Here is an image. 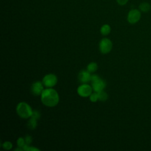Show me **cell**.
Wrapping results in <instances>:
<instances>
[{"instance_id":"6da1fadb","label":"cell","mask_w":151,"mask_h":151,"mask_svg":"<svg viewBox=\"0 0 151 151\" xmlns=\"http://www.w3.org/2000/svg\"><path fill=\"white\" fill-rule=\"evenodd\" d=\"M42 103L48 107H54L59 101V96L57 91L53 88H47L41 94Z\"/></svg>"},{"instance_id":"7a4b0ae2","label":"cell","mask_w":151,"mask_h":151,"mask_svg":"<svg viewBox=\"0 0 151 151\" xmlns=\"http://www.w3.org/2000/svg\"><path fill=\"white\" fill-rule=\"evenodd\" d=\"M16 111L18 115L23 119L31 117L32 114V110L28 104L25 102H21L17 106Z\"/></svg>"},{"instance_id":"3957f363","label":"cell","mask_w":151,"mask_h":151,"mask_svg":"<svg viewBox=\"0 0 151 151\" xmlns=\"http://www.w3.org/2000/svg\"><path fill=\"white\" fill-rule=\"evenodd\" d=\"M90 81L91 83L93 90L95 92H99L103 90L106 87L105 81L96 74H94L91 76Z\"/></svg>"},{"instance_id":"277c9868","label":"cell","mask_w":151,"mask_h":151,"mask_svg":"<svg viewBox=\"0 0 151 151\" xmlns=\"http://www.w3.org/2000/svg\"><path fill=\"white\" fill-rule=\"evenodd\" d=\"M141 18V12L137 9H132L128 12L127 21L132 24L137 23Z\"/></svg>"},{"instance_id":"5b68a950","label":"cell","mask_w":151,"mask_h":151,"mask_svg":"<svg viewBox=\"0 0 151 151\" xmlns=\"http://www.w3.org/2000/svg\"><path fill=\"white\" fill-rule=\"evenodd\" d=\"M111 41L106 38H103L99 43V49L101 53L107 54L109 53L112 49Z\"/></svg>"},{"instance_id":"8992f818","label":"cell","mask_w":151,"mask_h":151,"mask_svg":"<svg viewBox=\"0 0 151 151\" xmlns=\"http://www.w3.org/2000/svg\"><path fill=\"white\" fill-rule=\"evenodd\" d=\"M57 83V78L54 74L45 75L42 79V84L47 87H52Z\"/></svg>"},{"instance_id":"52a82bcc","label":"cell","mask_w":151,"mask_h":151,"mask_svg":"<svg viewBox=\"0 0 151 151\" xmlns=\"http://www.w3.org/2000/svg\"><path fill=\"white\" fill-rule=\"evenodd\" d=\"M93 88L86 83L80 86L77 88V93L81 97H86L90 96L92 93Z\"/></svg>"},{"instance_id":"ba28073f","label":"cell","mask_w":151,"mask_h":151,"mask_svg":"<svg viewBox=\"0 0 151 151\" xmlns=\"http://www.w3.org/2000/svg\"><path fill=\"white\" fill-rule=\"evenodd\" d=\"M43 90V86L42 83L40 81H36L34 83L31 87V91L32 94L36 96L41 95Z\"/></svg>"},{"instance_id":"9c48e42d","label":"cell","mask_w":151,"mask_h":151,"mask_svg":"<svg viewBox=\"0 0 151 151\" xmlns=\"http://www.w3.org/2000/svg\"><path fill=\"white\" fill-rule=\"evenodd\" d=\"M91 76L90 75V73L88 71L82 70L79 73L78 78L80 82L84 84L90 81Z\"/></svg>"},{"instance_id":"30bf717a","label":"cell","mask_w":151,"mask_h":151,"mask_svg":"<svg viewBox=\"0 0 151 151\" xmlns=\"http://www.w3.org/2000/svg\"><path fill=\"white\" fill-rule=\"evenodd\" d=\"M139 9L140 11H142L143 12H147L150 10L151 6H150V4H149L148 2H142L139 5Z\"/></svg>"},{"instance_id":"8fae6325","label":"cell","mask_w":151,"mask_h":151,"mask_svg":"<svg viewBox=\"0 0 151 151\" xmlns=\"http://www.w3.org/2000/svg\"><path fill=\"white\" fill-rule=\"evenodd\" d=\"M111 31V28L109 25L108 24H104L103 25L101 28H100V32L103 35H108Z\"/></svg>"},{"instance_id":"7c38bea8","label":"cell","mask_w":151,"mask_h":151,"mask_svg":"<svg viewBox=\"0 0 151 151\" xmlns=\"http://www.w3.org/2000/svg\"><path fill=\"white\" fill-rule=\"evenodd\" d=\"M37 119L31 117L30 119L29 120L28 122V124H27V126H28V127L30 129H34L36 126H37Z\"/></svg>"},{"instance_id":"4fadbf2b","label":"cell","mask_w":151,"mask_h":151,"mask_svg":"<svg viewBox=\"0 0 151 151\" xmlns=\"http://www.w3.org/2000/svg\"><path fill=\"white\" fill-rule=\"evenodd\" d=\"M97 93L98 94V97H99V100L104 101H106L107 99L108 95L103 90H101V91L97 92Z\"/></svg>"},{"instance_id":"5bb4252c","label":"cell","mask_w":151,"mask_h":151,"mask_svg":"<svg viewBox=\"0 0 151 151\" xmlns=\"http://www.w3.org/2000/svg\"><path fill=\"white\" fill-rule=\"evenodd\" d=\"M98 66L97 64L96 63L92 62L90 63L87 65V71H88L90 73H93L95 72L97 70Z\"/></svg>"},{"instance_id":"9a60e30c","label":"cell","mask_w":151,"mask_h":151,"mask_svg":"<svg viewBox=\"0 0 151 151\" xmlns=\"http://www.w3.org/2000/svg\"><path fill=\"white\" fill-rule=\"evenodd\" d=\"M17 143L18 147H22V148H23L24 145L26 144L25 139H24L22 137H19L17 140Z\"/></svg>"},{"instance_id":"2e32d148","label":"cell","mask_w":151,"mask_h":151,"mask_svg":"<svg viewBox=\"0 0 151 151\" xmlns=\"http://www.w3.org/2000/svg\"><path fill=\"white\" fill-rule=\"evenodd\" d=\"M12 143L8 141L5 142L2 145V147L5 150H9L12 148Z\"/></svg>"},{"instance_id":"e0dca14e","label":"cell","mask_w":151,"mask_h":151,"mask_svg":"<svg viewBox=\"0 0 151 151\" xmlns=\"http://www.w3.org/2000/svg\"><path fill=\"white\" fill-rule=\"evenodd\" d=\"M90 100L91 101H92V102H96V101H97V100H99L97 93L96 92V93H91V95L90 96Z\"/></svg>"},{"instance_id":"ac0fdd59","label":"cell","mask_w":151,"mask_h":151,"mask_svg":"<svg viewBox=\"0 0 151 151\" xmlns=\"http://www.w3.org/2000/svg\"><path fill=\"white\" fill-rule=\"evenodd\" d=\"M40 116H41L40 113L38 111H37V110H34V111H33L32 116L31 117H32L38 120V119H39L40 118Z\"/></svg>"},{"instance_id":"d6986e66","label":"cell","mask_w":151,"mask_h":151,"mask_svg":"<svg viewBox=\"0 0 151 151\" xmlns=\"http://www.w3.org/2000/svg\"><path fill=\"white\" fill-rule=\"evenodd\" d=\"M24 139H25L26 144H28V145H29L32 142V140L31 136L29 135H27Z\"/></svg>"},{"instance_id":"ffe728a7","label":"cell","mask_w":151,"mask_h":151,"mask_svg":"<svg viewBox=\"0 0 151 151\" xmlns=\"http://www.w3.org/2000/svg\"><path fill=\"white\" fill-rule=\"evenodd\" d=\"M129 0H116L117 2L120 5H124L127 4Z\"/></svg>"}]
</instances>
